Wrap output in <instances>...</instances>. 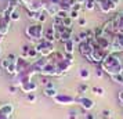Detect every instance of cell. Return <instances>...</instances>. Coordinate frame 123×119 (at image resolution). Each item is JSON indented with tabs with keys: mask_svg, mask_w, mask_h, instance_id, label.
Returning <instances> with one entry per match:
<instances>
[{
	"mask_svg": "<svg viewBox=\"0 0 123 119\" xmlns=\"http://www.w3.org/2000/svg\"><path fill=\"white\" fill-rule=\"evenodd\" d=\"M101 68L104 72L109 75V76H113V75L122 74L123 71V61L117 57V54L115 53H109L108 56L105 57V60L101 63Z\"/></svg>",
	"mask_w": 123,
	"mask_h": 119,
	"instance_id": "obj_1",
	"label": "cell"
},
{
	"mask_svg": "<svg viewBox=\"0 0 123 119\" xmlns=\"http://www.w3.org/2000/svg\"><path fill=\"white\" fill-rule=\"evenodd\" d=\"M25 33L29 39L36 40V42H40V40L44 39V28L40 22L32 24V25H28L26 29H25Z\"/></svg>",
	"mask_w": 123,
	"mask_h": 119,
	"instance_id": "obj_2",
	"label": "cell"
},
{
	"mask_svg": "<svg viewBox=\"0 0 123 119\" xmlns=\"http://www.w3.org/2000/svg\"><path fill=\"white\" fill-rule=\"evenodd\" d=\"M35 47H36V50L39 53V56H42V57H50L54 53V43L49 42V40H46V39L40 40Z\"/></svg>",
	"mask_w": 123,
	"mask_h": 119,
	"instance_id": "obj_3",
	"label": "cell"
},
{
	"mask_svg": "<svg viewBox=\"0 0 123 119\" xmlns=\"http://www.w3.org/2000/svg\"><path fill=\"white\" fill-rule=\"evenodd\" d=\"M109 54V50L106 49H102L95 43L94 47H93V51H91V63H102L105 60V57Z\"/></svg>",
	"mask_w": 123,
	"mask_h": 119,
	"instance_id": "obj_4",
	"label": "cell"
},
{
	"mask_svg": "<svg viewBox=\"0 0 123 119\" xmlns=\"http://www.w3.org/2000/svg\"><path fill=\"white\" fill-rule=\"evenodd\" d=\"M54 101L60 105H73L76 104V97H72L69 94H64V93H58L54 97Z\"/></svg>",
	"mask_w": 123,
	"mask_h": 119,
	"instance_id": "obj_5",
	"label": "cell"
},
{
	"mask_svg": "<svg viewBox=\"0 0 123 119\" xmlns=\"http://www.w3.org/2000/svg\"><path fill=\"white\" fill-rule=\"evenodd\" d=\"M50 58V57H49ZM40 75H43V76H58V71H57V64L54 60H51L46 64V67L42 69V72Z\"/></svg>",
	"mask_w": 123,
	"mask_h": 119,
	"instance_id": "obj_6",
	"label": "cell"
},
{
	"mask_svg": "<svg viewBox=\"0 0 123 119\" xmlns=\"http://www.w3.org/2000/svg\"><path fill=\"white\" fill-rule=\"evenodd\" d=\"M76 104H80L83 109L86 111H90L94 108V101L89 98V97H84V96H80V97H76Z\"/></svg>",
	"mask_w": 123,
	"mask_h": 119,
	"instance_id": "obj_7",
	"label": "cell"
},
{
	"mask_svg": "<svg viewBox=\"0 0 123 119\" xmlns=\"http://www.w3.org/2000/svg\"><path fill=\"white\" fill-rule=\"evenodd\" d=\"M10 24H11V21H8V19L3 15V13H0V35L6 36V35L8 33V31H10Z\"/></svg>",
	"mask_w": 123,
	"mask_h": 119,
	"instance_id": "obj_8",
	"label": "cell"
},
{
	"mask_svg": "<svg viewBox=\"0 0 123 119\" xmlns=\"http://www.w3.org/2000/svg\"><path fill=\"white\" fill-rule=\"evenodd\" d=\"M19 89H21L25 94H28V93H35V91L37 90V83L33 82V80H29L26 83H22V85L19 86Z\"/></svg>",
	"mask_w": 123,
	"mask_h": 119,
	"instance_id": "obj_9",
	"label": "cell"
},
{
	"mask_svg": "<svg viewBox=\"0 0 123 119\" xmlns=\"http://www.w3.org/2000/svg\"><path fill=\"white\" fill-rule=\"evenodd\" d=\"M12 112H14V105H12L11 102H6V104L0 105V115L7 116V118H11Z\"/></svg>",
	"mask_w": 123,
	"mask_h": 119,
	"instance_id": "obj_10",
	"label": "cell"
},
{
	"mask_svg": "<svg viewBox=\"0 0 123 119\" xmlns=\"http://www.w3.org/2000/svg\"><path fill=\"white\" fill-rule=\"evenodd\" d=\"M44 39L49 40V42H53V43L57 40V32H55L54 25H51V26L44 29Z\"/></svg>",
	"mask_w": 123,
	"mask_h": 119,
	"instance_id": "obj_11",
	"label": "cell"
},
{
	"mask_svg": "<svg viewBox=\"0 0 123 119\" xmlns=\"http://www.w3.org/2000/svg\"><path fill=\"white\" fill-rule=\"evenodd\" d=\"M95 4L100 8V11H102L104 14L111 13V6H109V0H95Z\"/></svg>",
	"mask_w": 123,
	"mask_h": 119,
	"instance_id": "obj_12",
	"label": "cell"
},
{
	"mask_svg": "<svg viewBox=\"0 0 123 119\" xmlns=\"http://www.w3.org/2000/svg\"><path fill=\"white\" fill-rule=\"evenodd\" d=\"M111 42L112 40H109V38H106L105 35L104 36H100V38H95V43L100 46V47H102V49H106V50H109Z\"/></svg>",
	"mask_w": 123,
	"mask_h": 119,
	"instance_id": "obj_13",
	"label": "cell"
},
{
	"mask_svg": "<svg viewBox=\"0 0 123 119\" xmlns=\"http://www.w3.org/2000/svg\"><path fill=\"white\" fill-rule=\"evenodd\" d=\"M75 43H76V42H75L73 39L65 42V43H64V53L73 54V51H75Z\"/></svg>",
	"mask_w": 123,
	"mask_h": 119,
	"instance_id": "obj_14",
	"label": "cell"
},
{
	"mask_svg": "<svg viewBox=\"0 0 123 119\" xmlns=\"http://www.w3.org/2000/svg\"><path fill=\"white\" fill-rule=\"evenodd\" d=\"M73 36H72V28H67L61 35H60V40H61L62 43H65L68 40H71Z\"/></svg>",
	"mask_w": 123,
	"mask_h": 119,
	"instance_id": "obj_15",
	"label": "cell"
},
{
	"mask_svg": "<svg viewBox=\"0 0 123 119\" xmlns=\"http://www.w3.org/2000/svg\"><path fill=\"white\" fill-rule=\"evenodd\" d=\"M6 72L10 76H15V75H18V71H17V61H11L10 63V65L7 67Z\"/></svg>",
	"mask_w": 123,
	"mask_h": 119,
	"instance_id": "obj_16",
	"label": "cell"
},
{
	"mask_svg": "<svg viewBox=\"0 0 123 119\" xmlns=\"http://www.w3.org/2000/svg\"><path fill=\"white\" fill-rule=\"evenodd\" d=\"M79 79L82 82H86V80L90 79V71L87 68H80L79 71Z\"/></svg>",
	"mask_w": 123,
	"mask_h": 119,
	"instance_id": "obj_17",
	"label": "cell"
},
{
	"mask_svg": "<svg viewBox=\"0 0 123 119\" xmlns=\"http://www.w3.org/2000/svg\"><path fill=\"white\" fill-rule=\"evenodd\" d=\"M43 94L46 97H50V98H54V97L58 94V91H57L55 87H44V90H43Z\"/></svg>",
	"mask_w": 123,
	"mask_h": 119,
	"instance_id": "obj_18",
	"label": "cell"
},
{
	"mask_svg": "<svg viewBox=\"0 0 123 119\" xmlns=\"http://www.w3.org/2000/svg\"><path fill=\"white\" fill-rule=\"evenodd\" d=\"M83 6L86 10H89V11H93L97 4H95V0H83Z\"/></svg>",
	"mask_w": 123,
	"mask_h": 119,
	"instance_id": "obj_19",
	"label": "cell"
},
{
	"mask_svg": "<svg viewBox=\"0 0 123 119\" xmlns=\"http://www.w3.org/2000/svg\"><path fill=\"white\" fill-rule=\"evenodd\" d=\"M117 17V33H123V11L116 14Z\"/></svg>",
	"mask_w": 123,
	"mask_h": 119,
	"instance_id": "obj_20",
	"label": "cell"
},
{
	"mask_svg": "<svg viewBox=\"0 0 123 119\" xmlns=\"http://www.w3.org/2000/svg\"><path fill=\"white\" fill-rule=\"evenodd\" d=\"M10 19H11L12 22H18V21L21 19V15H19V10H18V7H15V8L12 10L11 15H10Z\"/></svg>",
	"mask_w": 123,
	"mask_h": 119,
	"instance_id": "obj_21",
	"label": "cell"
},
{
	"mask_svg": "<svg viewBox=\"0 0 123 119\" xmlns=\"http://www.w3.org/2000/svg\"><path fill=\"white\" fill-rule=\"evenodd\" d=\"M37 56H39V53L36 50V47H31L28 51V60H35Z\"/></svg>",
	"mask_w": 123,
	"mask_h": 119,
	"instance_id": "obj_22",
	"label": "cell"
},
{
	"mask_svg": "<svg viewBox=\"0 0 123 119\" xmlns=\"http://www.w3.org/2000/svg\"><path fill=\"white\" fill-rule=\"evenodd\" d=\"M112 40H115L117 44L120 46V49H122V51H123V33H116L115 36H113Z\"/></svg>",
	"mask_w": 123,
	"mask_h": 119,
	"instance_id": "obj_23",
	"label": "cell"
},
{
	"mask_svg": "<svg viewBox=\"0 0 123 119\" xmlns=\"http://www.w3.org/2000/svg\"><path fill=\"white\" fill-rule=\"evenodd\" d=\"M112 80L115 82V83H117V85H123V72L122 74H117V75H113V76H111Z\"/></svg>",
	"mask_w": 123,
	"mask_h": 119,
	"instance_id": "obj_24",
	"label": "cell"
},
{
	"mask_svg": "<svg viewBox=\"0 0 123 119\" xmlns=\"http://www.w3.org/2000/svg\"><path fill=\"white\" fill-rule=\"evenodd\" d=\"M100 36H104V26H97L94 29V38H100Z\"/></svg>",
	"mask_w": 123,
	"mask_h": 119,
	"instance_id": "obj_25",
	"label": "cell"
},
{
	"mask_svg": "<svg viewBox=\"0 0 123 119\" xmlns=\"http://www.w3.org/2000/svg\"><path fill=\"white\" fill-rule=\"evenodd\" d=\"M62 24H64V26H67V28H72V24H73V19L71 17H67L62 19Z\"/></svg>",
	"mask_w": 123,
	"mask_h": 119,
	"instance_id": "obj_26",
	"label": "cell"
},
{
	"mask_svg": "<svg viewBox=\"0 0 123 119\" xmlns=\"http://www.w3.org/2000/svg\"><path fill=\"white\" fill-rule=\"evenodd\" d=\"M55 17H60V18H62V19H64V18L69 17V11H68V10H61V8H60V11L57 13Z\"/></svg>",
	"mask_w": 123,
	"mask_h": 119,
	"instance_id": "obj_27",
	"label": "cell"
},
{
	"mask_svg": "<svg viewBox=\"0 0 123 119\" xmlns=\"http://www.w3.org/2000/svg\"><path fill=\"white\" fill-rule=\"evenodd\" d=\"M10 63H11V60H8V58H3V60H1V65H0V67H1V68L4 69V71H6L7 69V67H8V65H10Z\"/></svg>",
	"mask_w": 123,
	"mask_h": 119,
	"instance_id": "obj_28",
	"label": "cell"
},
{
	"mask_svg": "<svg viewBox=\"0 0 123 119\" xmlns=\"http://www.w3.org/2000/svg\"><path fill=\"white\" fill-rule=\"evenodd\" d=\"M69 17L75 21V19H79L80 15H79V11H76V10H71V11H69Z\"/></svg>",
	"mask_w": 123,
	"mask_h": 119,
	"instance_id": "obj_29",
	"label": "cell"
},
{
	"mask_svg": "<svg viewBox=\"0 0 123 119\" xmlns=\"http://www.w3.org/2000/svg\"><path fill=\"white\" fill-rule=\"evenodd\" d=\"M26 100H28L29 102H35L37 100V97L35 96V93H28V94H26Z\"/></svg>",
	"mask_w": 123,
	"mask_h": 119,
	"instance_id": "obj_30",
	"label": "cell"
},
{
	"mask_svg": "<svg viewBox=\"0 0 123 119\" xmlns=\"http://www.w3.org/2000/svg\"><path fill=\"white\" fill-rule=\"evenodd\" d=\"M87 89H89V85H86V83H82V85L79 86V93H84V91L87 90Z\"/></svg>",
	"mask_w": 123,
	"mask_h": 119,
	"instance_id": "obj_31",
	"label": "cell"
},
{
	"mask_svg": "<svg viewBox=\"0 0 123 119\" xmlns=\"http://www.w3.org/2000/svg\"><path fill=\"white\" fill-rule=\"evenodd\" d=\"M93 90L95 91V94H98V96H104V89H102V87H94Z\"/></svg>",
	"mask_w": 123,
	"mask_h": 119,
	"instance_id": "obj_32",
	"label": "cell"
},
{
	"mask_svg": "<svg viewBox=\"0 0 123 119\" xmlns=\"http://www.w3.org/2000/svg\"><path fill=\"white\" fill-rule=\"evenodd\" d=\"M78 22H79V26H84V25H86V22H87V21H86V19H84V18H79L78 19Z\"/></svg>",
	"mask_w": 123,
	"mask_h": 119,
	"instance_id": "obj_33",
	"label": "cell"
},
{
	"mask_svg": "<svg viewBox=\"0 0 123 119\" xmlns=\"http://www.w3.org/2000/svg\"><path fill=\"white\" fill-rule=\"evenodd\" d=\"M117 97H119V101H120V104L123 105V90H120L119 93H117Z\"/></svg>",
	"mask_w": 123,
	"mask_h": 119,
	"instance_id": "obj_34",
	"label": "cell"
},
{
	"mask_svg": "<svg viewBox=\"0 0 123 119\" xmlns=\"http://www.w3.org/2000/svg\"><path fill=\"white\" fill-rule=\"evenodd\" d=\"M102 115H104L105 118H108V116L111 115V111H109V109H104V111H102Z\"/></svg>",
	"mask_w": 123,
	"mask_h": 119,
	"instance_id": "obj_35",
	"label": "cell"
},
{
	"mask_svg": "<svg viewBox=\"0 0 123 119\" xmlns=\"http://www.w3.org/2000/svg\"><path fill=\"white\" fill-rule=\"evenodd\" d=\"M84 119H95V118H94L93 113H86V115H84Z\"/></svg>",
	"mask_w": 123,
	"mask_h": 119,
	"instance_id": "obj_36",
	"label": "cell"
},
{
	"mask_svg": "<svg viewBox=\"0 0 123 119\" xmlns=\"http://www.w3.org/2000/svg\"><path fill=\"white\" fill-rule=\"evenodd\" d=\"M95 75H97V76H98V78H101V76H102V68L97 69V72H95Z\"/></svg>",
	"mask_w": 123,
	"mask_h": 119,
	"instance_id": "obj_37",
	"label": "cell"
},
{
	"mask_svg": "<svg viewBox=\"0 0 123 119\" xmlns=\"http://www.w3.org/2000/svg\"><path fill=\"white\" fill-rule=\"evenodd\" d=\"M10 91H11V93H15V91H17V86H15V85L10 86Z\"/></svg>",
	"mask_w": 123,
	"mask_h": 119,
	"instance_id": "obj_38",
	"label": "cell"
},
{
	"mask_svg": "<svg viewBox=\"0 0 123 119\" xmlns=\"http://www.w3.org/2000/svg\"><path fill=\"white\" fill-rule=\"evenodd\" d=\"M3 39H4V36H3V35H0V42H1Z\"/></svg>",
	"mask_w": 123,
	"mask_h": 119,
	"instance_id": "obj_39",
	"label": "cell"
},
{
	"mask_svg": "<svg viewBox=\"0 0 123 119\" xmlns=\"http://www.w3.org/2000/svg\"><path fill=\"white\" fill-rule=\"evenodd\" d=\"M0 54H1V46H0Z\"/></svg>",
	"mask_w": 123,
	"mask_h": 119,
	"instance_id": "obj_40",
	"label": "cell"
},
{
	"mask_svg": "<svg viewBox=\"0 0 123 119\" xmlns=\"http://www.w3.org/2000/svg\"><path fill=\"white\" fill-rule=\"evenodd\" d=\"M0 74H1V67H0Z\"/></svg>",
	"mask_w": 123,
	"mask_h": 119,
	"instance_id": "obj_41",
	"label": "cell"
}]
</instances>
